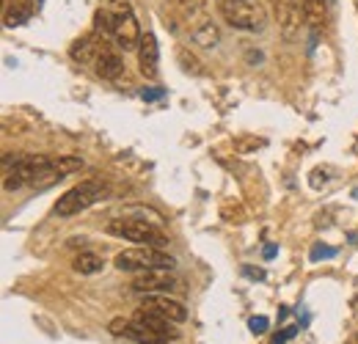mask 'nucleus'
Listing matches in <instances>:
<instances>
[{
  "label": "nucleus",
  "mask_w": 358,
  "mask_h": 344,
  "mask_svg": "<svg viewBox=\"0 0 358 344\" xmlns=\"http://www.w3.org/2000/svg\"><path fill=\"white\" fill-rule=\"evenodd\" d=\"M108 234L113 237H122L127 243H141V245H149V248H166L169 245V237L152 226L149 220H138V217H116L108 223Z\"/></svg>",
  "instance_id": "1"
},
{
  "label": "nucleus",
  "mask_w": 358,
  "mask_h": 344,
  "mask_svg": "<svg viewBox=\"0 0 358 344\" xmlns=\"http://www.w3.org/2000/svg\"><path fill=\"white\" fill-rule=\"evenodd\" d=\"M113 264H116L122 273H146V270H174V267H177V259L169 257V254L160 251V248L141 245V248H127V251H122Z\"/></svg>",
  "instance_id": "2"
},
{
  "label": "nucleus",
  "mask_w": 358,
  "mask_h": 344,
  "mask_svg": "<svg viewBox=\"0 0 358 344\" xmlns=\"http://www.w3.org/2000/svg\"><path fill=\"white\" fill-rule=\"evenodd\" d=\"M105 193V185L102 179H89V182H80L75 185L72 190H66L58 201H55V215L61 217H72V215H80L83 210H89L91 204H96Z\"/></svg>",
  "instance_id": "3"
},
{
  "label": "nucleus",
  "mask_w": 358,
  "mask_h": 344,
  "mask_svg": "<svg viewBox=\"0 0 358 344\" xmlns=\"http://www.w3.org/2000/svg\"><path fill=\"white\" fill-rule=\"evenodd\" d=\"M218 8L224 20L237 31H262L265 28V11L254 0H218Z\"/></svg>",
  "instance_id": "4"
},
{
  "label": "nucleus",
  "mask_w": 358,
  "mask_h": 344,
  "mask_svg": "<svg viewBox=\"0 0 358 344\" xmlns=\"http://www.w3.org/2000/svg\"><path fill=\"white\" fill-rule=\"evenodd\" d=\"M110 11H113V34H110V36L116 39V44H119L124 52L138 50L143 34H141V28H138L133 6H130L127 0H113V3H110Z\"/></svg>",
  "instance_id": "5"
},
{
  "label": "nucleus",
  "mask_w": 358,
  "mask_h": 344,
  "mask_svg": "<svg viewBox=\"0 0 358 344\" xmlns=\"http://www.w3.org/2000/svg\"><path fill=\"white\" fill-rule=\"evenodd\" d=\"M275 20H278L281 36L287 42H295V36L301 34V25H306L303 0H275Z\"/></svg>",
  "instance_id": "6"
},
{
  "label": "nucleus",
  "mask_w": 358,
  "mask_h": 344,
  "mask_svg": "<svg viewBox=\"0 0 358 344\" xmlns=\"http://www.w3.org/2000/svg\"><path fill=\"white\" fill-rule=\"evenodd\" d=\"M133 289L141 295H169L177 292L179 281L171 275V270H146L133 278Z\"/></svg>",
  "instance_id": "7"
},
{
  "label": "nucleus",
  "mask_w": 358,
  "mask_h": 344,
  "mask_svg": "<svg viewBox=\"0 0 358 344\" xmlns=\"http://www.w3.org/2000/svg\"><path fill=\"white\" fill-rule=\"evenodd\" d=\"M133 320L143 328V331H149L155 339H163V342H169V339H177L179 331L174 328V322L171 320H166V317H160V314H155V311H149V308H138L133 314Z\"/></svg>",
  "instance_id": "8"
},
{
  "label": "nucleus",
  "mask_w": 358,
  "mask_h": 344,
  "mask_svg": "<svg viewBox=\"0 0 358 344\" xmlns=\"http://www.w3.org/2000/svg\"><path fill=\"white\" fill-rule=\"evenodd\" d=\"M157 64H160V47L155 34H143L141 47H138V69L146 80H155L157 78Z\"/></svg>",
  "instance_id": "9"
},
{
  "label": "nucleus",
  "mask_w": 358,
  "mask_h": 344,
  "mask_svg": "<svg viewBox=\"0 0 358 344\" xmlns=\"http://www.w3.org/2000/svg\"><path fill=\"white\" fill-rule=\"evenodd\" d=\"M141 306L155 311V314H160V317H166V320H171V322H185L187 320V308L179 301H171L169 295H146Z\"/></svg>",
  "instance_id": "10"
},
{
  "label": "nucleus",
  "mask_w": 358,
  "mask_h": 344,
  "mask_svg": "<svg viewBox=\"0 0 358 344\" xmlns=\"http://www.w3.org/2000/svg\"><path fill=\"white\" fill-rule=\"evenodd\" d=\"M105 50V39H102V34H89V36H83V39H78V42L69 47V55H72V61H78V64H96V58H99V52Z\"/></svg>",
  "instance_id": "11"
},
{
  "label": "nucleus",
  "mask_w": 358,
  "mask_h": 344,
  "mask_svg": "<svg viewBox=\"0 0 358 344\" xmlns=\"http://www.w3.org/2000/svg\"><path fill=\"white\" fill-rule=\"evenodd\" d=\"M36 0H6V11H3V22L8 28H20L34 17Z\"/></svg>",
  "instance_id": "12"
},
{
  "label": "nucleus",
  "mask_w": 358,
  "mask_h": 344,
  "mask_svg": "<svg viewBox=\"0 0 358 344\" xmlns=\"http://www.w3.org/2000/svg\"><path fill=\"white\" fill-rule=\"evenodd\" d=\"M328 6H331V0H303V17H306V25L314 36H320L328 22Z\"/></svg>",
  "instance_id": "13"
},
{
  "label": "nucleus",
  "mask_w": 358,
  "mask_h": 344,
  "mask_svg": "<svg viewBox=\"0 0 358 344\" xmlns=\"http://www.w3.org/2000/svg\"><path fill=\"white\" fill-rule=\"evenodd\" d=\"M94 69H96V75H99L102 80H116V78L122 75L124 64H122L119 52H113V50H108V47H105V50L99 52V58H96Z\"/></svg>",
  "instance_id": "14"
},
{
  "label": "nucleus",
  "mask_w": 358,
  "mask_h": 344,
  "mask_svg": "<svg viewBox=\"0 0 358 344\" xmlns=\"http://www.w3.org/2000/svg\"><path fill=\"white\" fill-rule=\"evenodd\" d=\"M190 36H193V42L201 44L204 50H215L218 42H221V34H218V28H215L213 22H201Z\"/></svg>",
  "instance_id": "15"
},
{
  "label": "nucleus",
  "mask_w": 358,
  "mask_h": 344,
  "mask_svg": "<svg viewBox=\"0 0 358 344\" xmlns=\"http://www.w3.org/2000/svg\"><path fill=\"white\" fill-rule=\"evenodd\" d=\"M102 264H105V261L96 257V254L83 251V254H78V257H75V264H72V267H75L80 275H94V273H99V270H102Z\"/></svg>",
  "instance_id": "16"
},
{
  "label": "nucleus",
  "mask_w": 358,
  "mask_h": 344,
  "mask_svg": "<svg viewBox=\"0 0 358 344\" xmlns=\"http://www.w3.org/2000/svg\"><path fill=\"white\" fill-rule=\"evenodd\" d=\"M336 257V248H328V245H314L312 248V261H320V259H334Z\"/></svg>",
  "instance_id": "17"
},
{
  "label": "nucleus",
  "mask_w": 358,
  "mask_h": 344,
  "mask_svg": "<svg viewBox=\"0 0 358 344\" xmlns=\"http://www.w3.org/2000/svg\"><path fill=\"white\" fill-rule=\"evenodd\" d=\"M248 328H251L254 334H265L270 328V320L268 317H251V320H248Z\"/></svg>",
  "instance_id": "18"
},
{
  "label": "nucleus",
  "mask_w": 358,
  "mask_h": 344,
  "mask_svg": "<svg viewBox=\"0 0 358 344\" xmlns=\"http://www.w3.org/2000/svg\"><path fill=\"white\" fill-rule=\"evenodd\" d=\"M259 146H265V141H257V138H248V141H240L237 143V152H251V149H259Z\"/></svg>",
  "instance_id": "19"
},
{
  "label": "nucleus",
  "mask_w": 358,
  "mask_h": 344,
  "mask_svg": "<svg viewBox=\"0 0 358 344\" xmlns=\"http://www.w3.org/2000/svg\"><path fill=\"white\" fill-rule=\"evenodd\" d=\"M163 96H166L163 88H149V91L143 88V91H141V99H146V102H155V99H163Z\"/></svg>",
  "instance_id": "20"
},
{
  "label": "nucleus",
  "mask_w": 358,
  "mask_h": 344,
  "mask_svg": "<svg viewBox=\"0 0 358 344\" xmlns=\"http://www.w3.org/2000/svg\"><path fill=\"white\" fill-rule=\"evenodd\" d=\"M243 273H245V275H251V278H265V270H254V267H245Z\"/></svg>",
  "instance_id": "21"
},
{
  "label": "nucleus",
  "mask_w": 358,
  "mask_h": 344,
  "mask_svg": "<svg viewBox=\"0 0 358 344\" xmlns=\"http://www.w3.org/2000/svg\"><path fill=\"white\" fill-rule=\"evenodd\" d=\"M275 254H278V248H275V245H268V248H265V259H273Z\"/></svg>",
  "instance_id": "22"
},
{
  "label": "nucleus",
  "mask_w": 358,
  "mask_h": 344,
  "mask_svg": "<svg viewBox=\"0 0 358 344\" xmlns=\"http://www.w3.org/2000/svg\"><path fill=\"white\" fill-rule=\"evenodd\" d=\"M331 3H336V0H331Z\"/></svg>",
  "instance_id": "23"
},
{
  "label": "nucleus",
  "mask_w": 358,
  "mask_h": 344,
  "mask_svg": "<svg viewBox=\"0 0 358 344\" xmlns=\"http://www.w3.org/2000/svg\"><path fill=\"white\" fill-rule=\"evenodd\" d=\"M356 344H358V339H356Z\"/></svg>",
  "instance_id": "24"
}]
</instances>
